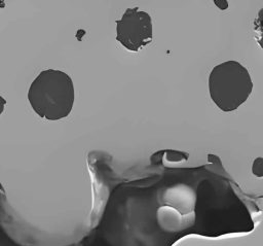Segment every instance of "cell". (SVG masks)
Returning a JSON list of instances; mask_svg holds the SVG:
<instances>
[{
    "mask_svg": "<svg viewBox=\"0 0 263 246\" xmlns=\"http://www.w3.org/2000/svg\"><path fill=\"white\" fill-rule=\"evenodd\" d=\"M253 91L249 70L237 61L216 65L209 75V93L215 105L224 112L236 110Z\"/></svg>",
    "mask_w": 263,
    "mask_h": 246,
    "instance_id": "7a4b0ae2",
    "label": "cell"
},
{
    "mask_svg": "<svg viewBox=\"0 0 263 246\" xmlns=\"http://www.w3.org/2000/svg\"><path fill=\"white\" fill-rule=\"evenodd\" d=\"M75 92L71 77L60 70L41 71L28 91L33 110L48 120L67 117L74 104Z\"/></svg>",
    "mask_w": 263,
    "mask_h": 246,
    "instance_id": "6da1fadb",
    "label": "cell"
},
{
    "mask_svg": "<svg viewBox=\"0 0 263 246\" xmlns=\"http://www.w3.org/2000/svg\"><path fill=\"white\" fill-rule=\"evenodd\" d=\"M252 172L257 177H263V157H257L254 161Z\"/></svg>",
    "mask_w": 263,
    "mask_h": 246,
    "instance_id": "5b68a950",
    "label": "cell"
},
{
    "mask_svg": "<svg viewBox=\"0 0 263 246\" xmlns=\"http://www.w3.org/2000/svg\"><path fill=\"white\" fill-rule=\"evenodd\" d=\"M5 104H6V100L0 95V115L2 114V112H3V110H4Z\"/></svg>",
    "mask_w": 263,
    "mask_h": 246,
    "instance_id": "8992f818",
    "label": "cell"
},
{
    "mask_svg": "<svg viewBox=\"0 0 263 246\" xmlns=\"http://www.w3.org/2000/svg\"><path fill=\"white\" fill-rule=\"evenodd\" d=\"M153 39V26L149 13L138 7L127 8L116 21V40L127 50L139 51Z\"/></svg>",
    "mask_w": 263,
    "mask_h": 246,
    "instance_id": "3957f363",
    "label": "cell"
},
{
    "mask_svg": "<svg viewBox=\"0 0 263 246\" xmlns=\"http://www.w3.org/2000/svg\"><path fill=\"white\" fill-rule=\"evenodd\" d=\"M255 26H256V31L259 35L257 41L259 45L263 48V8L258 13V17L255 22Z\"/></svg>",
    "mask_w": 263,
    "mask_h": 246,
    "instance_id": "277c9868",
    "label": "cell"
}]
</instances>
